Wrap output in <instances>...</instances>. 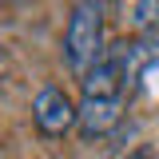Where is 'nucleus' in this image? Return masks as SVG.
Instances as JSON below:
<instances>
[{
	"label": "nucleus",
	"mask_w": 159,
	"mask_h": 159,
	"mask_svg": "<svg viewBox=\"0 0 159 159\" xmlns=\"http://www.w3.org/2000/svg\"><path fill=\"white\" fill-rule=\"evenodd\" d=\"M103 12H107L103 0H72V8H68L64 60H68V68H72L80 80L88 76L99 60H103V52H107V48H103V20H107Z\"/></svg>",
	"instance_id": "f257e3e1"
},
{
	"label": "nucleus",
	"mask_w": 159,
	"mask_h": 159,
	"mask_svg": "<svg viewBox=\"0 0 159 159\" xmlns=\"http://www.w3.org/2000/svg\"><path fill=\"white\" fill-rule=\"evenodd\" d=\"M32 123L40 127V135H68L72 127L80 123V103L64 88L56 84H48V88H40L36 99H32Z\"/></svg>",
	"instance_id": "f03ea898"
},
{
	"label": "nucleus",
	"mask_w": 159,
	"mask_h": 159,
	"mask_svg": "<svg viewBox=\"0 0 159 159\" xmlns=\"http://www.w3.org/2000/svg\"><path fill=\"white\" fill-rule=\"evenodd\" d=\"M119 116H123V99H88V96H80V123H76V131H80V139L92 143V139L107 135L119 123Z\"/></svg>",
	"instance_id": "7ed1b4c3"
},
{
	"label": "nucleus",
	"mask_w": 159,
	"mask_h": 159,
	"mask_svg": "<svg viewBox=\"0 0 159 159\" xmlns=\"http://www.w3.org/2000/svg\"><path fill=\"white\" fill-rule=\"evenodd\" d=\"M135 32H159V0H139L131 12Z\"/></svg>",
	"instance_id": "20e7f679"
},
{
	"label": "nucleus",
	"mask_w": 159,
	"mask_h": 159,
	"mask_svg": "<svg viewBox=\"0 0 159 159\" xmlns=\"http://www.w3.org/2000/svg\"><path fill=\"white\" fill-rule=\"evenodd\" d=\"M127 159H155V151H151V147H135Z\"/></svg>",
	"instance_id": "39448f33"
}]
</instances>
